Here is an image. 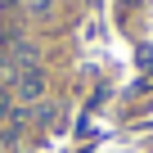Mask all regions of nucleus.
I'll list each match as a JSON object with an SVG mask.
<instances>
[{
    "label": "nucleus",
    "mask_w": 153,
    "mask_h": 153,
    "mask_svg": "<svg viewBox=\"0 0 153 153\" xmlns=\"http://www.w3.org/2000/svg\"><path fill=\"white\" fill-rule=\"evenodd\" d=\"M14 99H18L23 108H32V104H41V99H45V72H41L36 63L18 72V81H14Z\"/></svg>",
    "instance_id": "nucleus-1"
},
{
    "label": "nucleus",
    "mask_w": 153,
    "mask_h": 153,
    "mask_svg": "<svg viewBox=\"0 0 153 153\" xmlns=\"http://www.w3.org/2000/svg\"><path fill=\"white\" fill-rule=\"evenodd\" d=\"M27 9H32V14H45V9H50V0H27Z\"/></svg>",
    "instance_id": "nucleus-2"
}]
</instances>
